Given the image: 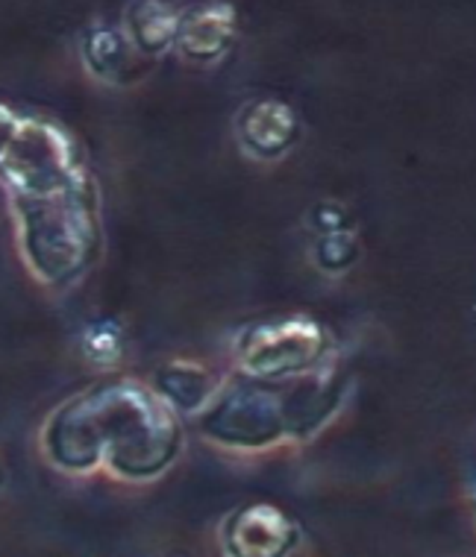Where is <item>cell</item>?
<instances>
[{
  "mask_svg": "<svg viewBox=\"0 0 476 557\" xmlns=\"http://www.w3.org/2000/svg\"><path fill=\"white\" fill-rule=\"evenodd\" d=\"M183 446L176 413L133 379H109L62 405L45 425V451L62 470L98 463L126 481H147L171 467Z\"/></svg>",
  "mask_w": 476,
  "mask_h": 557,
  "instance_id": "obj_1",
  "label": "cell"
},
{
  "mask_svg": "<svg viewBox=\"0 0 476 557\" xmlns=\"http://www.w3.org/2000/svg\"><path fill=\"white\" fill-rule=\"evenodd\" d=\"M15 209L24 261L45 285L65 288L98 259L100 221L91 180L50 197L15 200Z\"/></svg>",
  "mask_w": 476,
  "mask_h": 557,
  "instance_id": "obj_2",
  "label": "cell"
},
{
  "mask_svg": "<svg viewBox=\"0 0 476 557\" xmlns=\"http://www.w3.org/2000/svg\"><path fill=\"white\" fill-rule=\"evenodd\" d=\"M0 180L15 200H36L69 191L88 176L69 129L48 117L21 115L19 133L0 159Z\"/></svg>",
  "mask_w": 476,
  "mask_h": 557,
  "instance_id": "obj_3",
  "label": "cell"
},
{
  "mask_svg": "<svg viewBox=\"0 0 476 557\" xmlns=\"http://www.w3.org/2000/svg\"><path fill=\"white\" fill-rule=\"evenodd\" d=\"M330 358V337L321 323L303 314L247 323L235 337V361L244 379L285 385L321 370Z\"/></svg>",
  "mask_w": 476,
  "mask_h": 557,
  "instance_id": "obj_4",
  "label": "cell"
},
{
  "mask_svg": "<svg viewBox=\"0 0 476 557\" xmlns=\"http://www.w3.org/2000/svg\"><path fill=\"white\" fill-rule=\"evenodd\" d=\"M200 429L209 441L230 449H265L285 441L282 387L253 379H235L206 403Z\"/></svg>",
  "mask_w": 476,
  "mask_h": 557,
  "instance_id": "obj_5",
  "label": "cell"
},
{
  "mask_svg": "<svg viewBox=\"0 0 476 557\" xmlns=\"http://www.w3.org/2000/svg\"><path fill=\"white\" fill-rule=\"evenodd\" d=\"M301 529L273 505H244L227 519L224 546L230 557H285L297 546Z\"/></svg>",
  "mask_w": 476,
  "mask_h": 557,
  "instance_id": "obj_6",
  "label": "cell"
},
{
  "mask_svg": "<svg viewBox=\"0 0 476 557\" xmlns=\"http://www.w3.org/2000/svg\"><path fill=\"white\" fill-rule=\"evenodd\" d=\"M344 399V375L335 367H321L309 375L282 385V411L285 434L294 441H306L330 420Z\"/></svg>",
  "mask_w": 476,
  "mask_h": 557,
  "instance_id": "obj_7",
  "label": "cell"
},
{
  "mask_svg": "<svg viewBox=\"0 0 476 557\" xmlns=\"http://www.w3.org/2000/svg\"><path fill=\"white\" fill-rule=\"evenodd\" d=\"M235 135L256 159H280L301 141V121L294 109L273 97H259L242 107L235 117Z\"/></svg>",
  "mask_w": 476,
  "mask_h": 557,
  "instance_id": "obj_8",
  "label": "cell"
},
{
  "mask_svg": "<svg viewBox=\"0 0 476 557\" xmlns=\"http://www.w3.org/2000/svg\"><path fill=\"white\" fill-rule=\"evenodd\" d=\"M239 33V15L230 3H197L180 15L174 45L192 62H218L230 53Z\"/></svg>",
  "mask_w": 476,
  "mask_h": 557,
  "instance_id": "obj_9",
  "label": "cell"
},
{
  "mask_svg": "<svg viewBox=\"0 0 476 557\" xmlns=\"http://www.w3.org/2000/svg\"><path fill=\"white\" fill-rule=\"evenodd\" d=\"M150 391L174 413H200L218 391V379L206 367L174 361L156 370Z\"/></svg>",
  "mask_w": 476,
  "mask_h": 557,
  "instance_id": "obj_10",
  "label": "cell"
},
{
  "mask_svg": "<svg viewBox=\"0 0 476 557\" xmlns=\"http://www.w3.org/2000/svg\"><path fill=\"white\" fill-rule=\"evenodd\" d=\"M183 10L174 3H133L126 10V39L142 57H159L168 48H174L176 27H180Z\"/></svg>",
  "mask_w": 476,
  "mask_h": 557,
  "instance_id": "obj_11",
  "label": "cell"
},
{
  "mask_svg": "<svg viewBox=\"0 0 476 557\" xmlns=\"http://www.w3.org/2000/svg\"><path fill=\"white\" fill-rule=\"evenodd\" d=\"M136 50L126 39L124 29L118 27H95L86 33L83 41V59L88 71L103 83H124L130 77Z\"/></svg>",
  "mask_w": 476,
  "mask_h": 557,
  "instance_id": "obj_12",
  "label": "cell"
},
{
  "mask_svg": "<svg viewBox=\"0 0 476 557\" xmlns=\"http://www.w3.org/2000/svg\"><path fill=\"white\" fill-rule=\"evenodd\" d=\"M356 259H359V244L351 232L318 235L315 240V264L327 273H344Z\"/></svg>",
  "mask_w": 476,
  "mask_h": 557,
  "instance_id": "obj_13",
  "label": "cell"
},
{
  "mask_svg": "<svg viewBox=\"0 0 476 557\" xmlns=\"http://www.w3.org/2000/svg\"><path fill=\"white\" fill-rule=\"evenodd\" d=\"M312 223L321 235H332V232H351V218H347V209L341 202H318L312 209Z\"/></svg>",
  "mask_w": 476,
  "mask_h": 557,
  "instance_id": "obj_14",
  "label": "cell"
},
{
  "mask_svg": "<svg viewBox=\"0 0 476 557\" xmlns=\"http://www.w3.org/2000/svg\"><path fill=\"white\" fill-rule=\"evenodd\" d=\"M19 124H21V115L15 112L12 107L7 103H0V159L7 153V147L12 145V138L19 133Z\"/></svg>",
  "mask_w": 476,
  "mask_h": 557,
  "instance_id": "obj_15",
  "label": "cell"
},
{
  "mask_svg": "<svg viewBox=\"0 0 476 557\" xmlns=\"http://www.w3.org/2000/svg\"><path fill=\"white\" fill-rule=\"evenodd\" d=\"M0 481H3V467H0Z\"/></svg>",
  "mask_w": 476,
  "mask_h": 557,
  "instance_id": "obj_16",
  "label": "cell"
}]
</instances>
